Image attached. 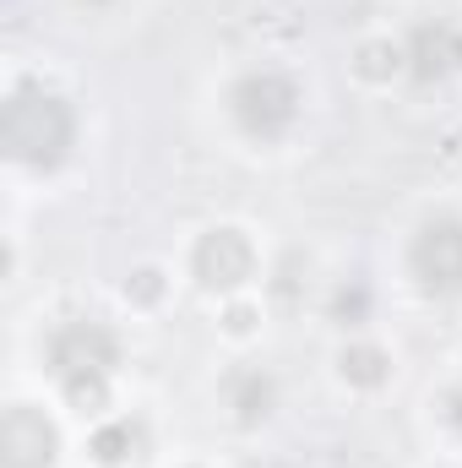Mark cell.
I'll list each match as a JSON object with an SVG mask.
<instances>
[{"label": "cell", "mask_w": 462, "mask_h": 468, "mask_svg": "<svg viewBox=\"0 0 462 468\" xmlns=\"http://www.w3.org/2000/svg\"><path fill=\"white\" fill-rule=\"evenodd\" d=\"M0 142L16 164H55L71 147V110L44 88H16L0 110Z\"/></svg>", "instance_id": "obj_1"}, {"label": "cell", "mask_w": 462, "mask_h": 468, "mask_svg": "<svg viewBox=\"0 0 462 468\" xmlns=\"http://www.w3.org/2000/svg\"><path fill=\"white\" fill-rule=\"evenodd\" d=\"M55 376L66 381V392L77 403H99L104 398V376L115 365V338L99 327V322H77L55 338Z\"/></svg>", "instance_id": "obj_2"}, {"label": "cell", "mask_w": 462, "mask_h": 468, "mask_svg": "<svg viewBox=\"0 0 462 468\" xmlns=\"http://www.w3.org/2000/svg\"><path fill=\"white\" fill-rule=\"evenodd\" d=\"M294 110H299V93H294V82L278 77V71H256V77H245V82L234 88V115H239V125H245L250 136H278V131H289Z\"/></svg>", "instance_id": "obj_3"}, {"label": "cell", "mask_w": 462, "mask_h": 468, "mask_svg": "<svg viewBox=\"0 0 462 468\" xmlns=\"http://www.w3.org/2000/svg\"><path fill=\"white\" fill-rule=\"evenodd\" d=\"M414 272L436 294L462 289V224L457 218H436L430 229L414 239Z\"/></svg>", "instance_id": "obj_4"}, {"label": "cell", "mask_w": 462, "mask_h": 468, "mask_svg": "<svg viewBox=\"0 0 462 468\" xmlns=\"http://www.w3.org/2000/svg\"><path fill=\"white\" fill-rule=\"evenodd\" d=\"M0 452H5V468H44L55 458V431L44 414L33 409H11L0 420Z\"/></svg>", "instance_id": "obj_5"}, {"label": "cell", "mask_w": 462, "mask_h": 468, "mask_svg": "<svg viewBox=\"0 0 462 468\" xmlns=\"http://www.w3.org/2000/svg\"><path fill=\"white\" fill-rule=\"evenodd\" d=\"M250 267H256V256H250L245 234H234V229H218L196 245V278H202L207 289H234V283H245Z\"/></svg>", "instance_id": "obj_6"}, {"label": "cell", "mask_w": 462, "mask_h": 468, "mask_svg": "<svg viewBox=\"0 0 462 468\" xmlns=\"http://www.w3.org/2000/svg\"><path fill=\"white\" fill-rule=\"evenodd\" d=\"M462 66V33L452 22H425L414 33V71L430 82V77H446Z\"/></svg>", "instance_id": "obj_7"}, {"label": "cell", "mask_w": 462, "mask_h": 468, "mask_svg": "<svg viewBox=\"0 0 462 468\" xmlns=\"http://www.w3.org/2000/svg\"><path fill=\"white\" fill-rule=\"evenodd\" d=\"M131 447H136V436H131L125 425H115V431H99V441H93V452H99L104 463H120Z\"/></svg>", "instance_id": "obj_8"}, {"label": "cell", "mask_w": 462, "mask_h": 468, "mask_svg": "<svg viewBox=\"0 0 462 468\" xmlns=\"http://www.w3.org/2000/svg\"><path fill=\"white\" fill-rule=\"evenodd\" d=\"M343 370L353 376V381H381V376H386V370H381V354H375V349L343 354Z\"/></svg>", "instance_id": "obj_9"}, {"label": "cell", "mask_w": 462, "mask_h": 468, "mask_svg": "<svg viewBox=\"0 0 462 468\" xmlns=\"http://www.w3.org/2000/svg\"><path fill=\"white\" fill-rule=\"evenodd\" d=\"M359 71H364V77H386V71H397V55H392L386 44H370L364 60H359Z\"/></svg>", "instance_id": "obj_10"}, {"label": "cell", "mask_w": 462, "mask_h": 468, "mask_svg": "<svg viewBox=\"0 0 462 468\" xmlns=\"http://www.w3.org/2000/svg\"><path fill=\"white\" fill-rule=\"evenodd\" d=\"M136 294L152 300V294H158V272H136Z\"/></svg>", "instance_id": "obj_11"}]
</instances>
